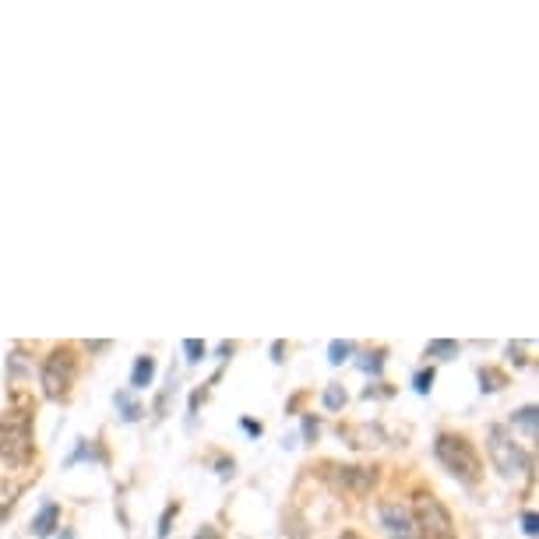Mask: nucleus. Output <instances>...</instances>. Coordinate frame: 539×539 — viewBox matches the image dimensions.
Here are the masks:
<instances>
[{
	"mask_svg": "<svg viewBox=\"0 0 539 539\" xmlns=\"http://www.w3.org/2000/svg\"><path fill=\"white\" fill-rule=\"evenodd\" d=\"M36 458V434H32V409L11 405L0 416V462L7 469H25Z\"/></svg>",
	"mask_w": 539,
	"mask_h": 539,
	"instance_id": "1",
	"label": "nucleus"
},
{
	"mask_svg": "<svg viewBox=\"0 0 539 539\" xmlns=\"http://www.w3.org/2000/svg\"><path fill=\"white\" fill-rule=\"evenodd\" d=\"M434 458L445 465V472H451L454 479H462L465 486H476L483 479V462H479V451L476 445L465 437V434H437L434 437Z\"/></svg>",
	"mask_w": 539,
	"mask_h": 539,
	"instance_id": "2",
	"label": "nucleus"
},
{
	"mask_svg": "<svg viewBox=\"0 0 539 539\" xmlns=\"http://www.w3.org/2000/svg\"><path fill=\"white\" fill-rule=\"evenodd\" d=\"M413 536L416 539H458L454 533V518L448 515V508L434 497V494H416L413 497Z\"/></svg>",
	"mask_w": 539,
	"mask_h": 539,
	"instance_id": "3",
	"label": "nucleus"
},
{
	"mask_svg": "<svg viewBox=\"0 0 539 539\" xmlns=\"http://www.w3.org/2000/svg\"><path fill=\"white\" fill-rule=\"evenodd\" d=\"M39 381H43V395L50 402H64L71 395V384H75V353L71 346H53L43 366H39Z\"/></svg>",
	"mask_w": 539,
	"mask_h": 539,
	"instance_id": "4",
	"label": "nucleus"
},
{
	"mask_svg": "<svg viewBox=\"0 0 539 539\" xmlns=\"http://www.w3.org/2000/svg\"><path fill=\"white\" fill-rule=\"evenodd\" d=\"M486 445H490V458H494V465H497L501 476L515 479V476H526V472H529V454H526V448L511 437L508 427L494 423L490 434H486Z\"/></svg>",
	"mask_w": 539,
	"mask_h": 539,
	"instance_id": "5",
	"label": "nucleus"
},
{
	"mask_svg": "<svg viewBox=\"0 0 539 539\" xmlns=\"http://www.w3.org/2000/svg\"><path fill=\"white\" fill-rule=\"evenodd\" d=\"M377 518L384 522V529L395 539H413V515H409L405 504H381Z\"/></svg>",
	"mask_w": 539,
	"mask_h": 539,
	"instance_id": "6",
	"label": "nucleus"
},
{
	"mask_svg": "<svg viewBox=\"0 0 539 539\" xmlns=\"http://www.w3.org/2000/svg\"><path fill=\"white\" fill-rule=\"evenodd\" d=\"M57 526H60V504H57V501H46V504L39 508V515L32 518V536L50 539L57 533Z\"/></svg>",
	"mask_w": 539,
	"mask_h": 539,
	"instance_id": "7",
	"label": "nucleus"
},
{
	"mask_svg": "<svg viewBox=\"0 0 539 539\" xmlns=\"http://www.w3.org/2000/svg\"><path fill=\"white\" fill-rule=\"evenodd\" d=\"M339 479L353 490V494H366L374 483H377V469H356V465H339Z\"/></svg>",
	"mask_w": 539,
	"mask_h": 539,
	"instance_id": "8",
	"label": "nucleus"
},
{
	"mask_svg": "<svg viewBox=\"0 0 539 539\" xmlns=\"http://www.w3.org/2000/svg\"><path fill=\"white\" fill-rule=\"evenodd\" d=\"M152 381H156V359L138 356L134 359V370H131V388L141 391V388H152Z\"/></svg>",
	"mask_w": 539,
	"mask_h": 539,
	"instance_id": "9",
	"label": "nucleus"
},
{
	"mask_svg": "<svg viewBox=\"0 0 539 539\" xmlns=\"http://www.w3.org/2000/svg\"><path fill=\"white\" fill-rule=\"evenodd\" d=\"M511 427H515V430H526V437H529V441H536L539 409H536V405H526V409H518V413L511 416Z\"/></svg>",
	"mask_w": 539,
	"mask_h": 539,
	"instance_id": "10",
	"label": "nucleus"
},
{
	"mask_svg": "<svg viewBox=\"0 0 539 539\" xmlns=\"http://www.w3.org/2000/svg\"><path fill=\"white\" fill-rule=\"evenodd\" d=\"M346 398H349V391H346L342 384H328V388H325V395H321V405H325V409H332V413H339V409L346 405Z\"/></svg>",
	"mask_w": 539,
	"mask_h": 539,
	"instance_id": "11",
	"label": "nucleus"
},
{
	"mask_svg": "<svg viewBox=\"0 0 539 539\" xmlns=\"http://www.w3.org/2000/svg\"><path fill=\"white\" fill-rule=\"evenodd\" d=\"M454 356H458V342H451V339H437V342L427 346V359H454Z\"/></svg>",
	"mask_w": 539,
	"mask_h": 539,
	"instance_id": "12",
	"label": "nucleus"
},
{
	"mask_svg": "<svg viewBox=\"0 0 539 539\" xmlns=\"http://www.w3.org/2000/svg\"><path fill=\"white\" fill-rule=\"evenodd\" d=\"M113 402H116V409H120V420H127V423H134V420L141 416V405H138V402H134L131 395H124V391H116V398H113Z\"/></svg>",
	"mask_w": 539,
	"mask_h": 539,
	"instance_id": "13",
	"label": "nucleus"
},
{
	"mask_svg": "<svg viewBox=\"0 0 539 539\" xmlns=\"http://www.w3.org/2000/svg\"><path fill=\"white\" fill-rule=\"evenodd\" d=\"M353 353H356V346H353V342H346V339H335V342L328 346V359H332L335 366H339V363H346Z\"/></svg>",
	"mask_w": 539,
	"mask_h": 539,
	"instance_id": "14",
	"label": "nucleus"
},
{
	"mask_svg": "<svg viewBox=\"0 0 539 539\" xmlns=\"http://www.w3.org/2000/svg\"><path fill=\"white\" fill-rule=\"evenodd\" d=\"M102 462V454L92 448V441H78V448H75V454H67V465H78V462Z\"/></svg>",
	"mask_w": 539,
	"mask_h": 539,
	"instance_id": "15",
	"label": "nucleus"
},
{
	"mask_svg": "<svg viewBox=\"0 0 539 539\" xmlns=\"http://www.w3.org/2000/svg\"><path fill=\"white\" fill-rule=\"evenodd\" d=\"M21 494V486H11L7 479H0V518L11 511V504H14V497Z\"/></svg>",
	"mask_w": 539,
	"mask_h": 539,
	"instance_id": "16",
	"label": "nucleus"
},
{
	"mask_svg": "<svg viewBox=\"0 0 539 539\" xmlns=\"http://www.w3.org/2000/svg\"><path fill=\"white\" fill-rule=\"evenodd\" d=\"M434 381H437V370H434V366H423V370H420V374L413 377V388H416L420 395H427Z\"/></svg>",
	"mask_w": 539,
	"mask_h": 539,
	"instance_id": "17",
	"label": "nucleus"
},
{
	"mask_svg": "<svg viewBox=\"0 0 539 539\" xmlns=\"http://www.w3.org/2000/svg\"><path fill=\"white\" fill-rule=\"evenodd\" d=\"M479 384H483V391H501L504 377L497 370H479Z\"/></svg>",
	"mask_w": 539,
	"mask_h": 539,
	"instance_id": "18",
	"label": "nucleus"
},
{
	"mask_svg": "<svg viewBox=\"0 0 539 539\" xmlns=\"http://www.w3.org/2000/svg\"><path fill=\"white\" fill-rule=\"evenodd\" d=\"M177 511H180V504L173 501L166 511H163V518H159V539H166L170 536V526H173V518H177Z\"/></svg>",
	"mask_w": 539,
	"mask_h": 539,
	"instance_id": "19",
	"label": "nucleus"
},
{
	"mask_svg": "<svg viewBox=\"0 0 539 539\" xmlns=\"http://www.w3.org/2000/svg\"><path fill=\"white\" fill-rule=\"evenodd\" d=\"M384 353H366V356L359 359V370H366V374H381V366H384Z\"/></svg>",
	"mask_w": 539,
	"mask_h": 539,
	"instance_id": "20",
	"label": "nucleus"
},
{
	"mask_svg": "<svg viewBox=\"0 0 539 539\" xmlns=\"http://www.w3.org/2000/svg\"><path fill=\"white\" fill-rule=\"evenodd\" d=\"M183 353H187V363H197V359L205 356V342H197V339H187V342H183Z\"/></svg>",
	"mask_w": 539,
	"mask_h": 539,
	"instance_id": "21",
	"label": "nucleus"
},
{
	"mask_svg": "<svg viewBox=\"0 0 539 539\" xmlns=\"http://www.w3.org/2000/svg\"><path fill=\"white\" fill-rule=\"evenodd\" d=\"M303 437L317 441V416H303Z\"/></svg>",
	"mask_w": 539,
	"mask_h": 539,
	"instance_id": "22",
	"label": "nucleus"
},
{
	"mask_svg": "<svg viewBox=\"0 0 539 539\" xmlns=\"http://www.w3.org/2000/svg\"><path fill=\"white\" fill-rule=\"evenodd\" d=\"M522 526H526V536H536L539 529V522H536V511H526V515H522Z\"/></svg>",
	"mask_w": 539,
	"mask_h": 539,
	"instance_id": "23",
	"label": "nucleus"
},
{
	"mask_svg": "<svg viewBox=\"0 0 539 539\" xmlns=\"http://www.w3.org/2000/svg\"><path fill=\"white\" fill-rule=\"evenodd\" d=\"M215 465H219V476H222V479H229V476H233V462H229V458H219Z\"/></svg>",
	"mask_w": 539,
	"mask_h": 539,
	"instance_id": "24",
	"label": "nucleus"
},
{
	"mask_svg": "<svg viewBox=\"0 0 539 539\" xmlns=\"http://www.w3.org/2000/svg\"><path fill=\"white\" fill-rule=\"evenodd\" d=\"M240 423H244V430H247L251 437H258V434H261V423H254V420H240Z\"/></svg>",
	"mask_w": 539,
	"mask_h": 539,
	"instance_id": "25",
	"label": "nucleus"
},
{
	"mask_svg": "<svg viewBox=\"0 0 539 539\" xmlns=\"http://www.w3.org/2000/svg\"><path fill=\"white\" fill-rule=\"evenodd\" d=\"M282 353H285V342H275V346H271V356H275V363H282Z\"/></svg>",
	"mask_w": 539,
	"mask_h": 539,
	"instance_id": "26",
	"label": "nucleus"
},
{
	"mask_svg": "<svg viewBox=\"0 0 539 539\" xmlns=\"http://www.w3.org/2000/svg\"><path fill=\"white\" fill-rule=\"evenodd\" d=\"M339 539H363V536H356V533H342Z\"/></svg>",
	"mask_w": 539,
	"mask_h": 539,
	"instance_id": "27",
	"label": "nucleus"
}]
</instances>
